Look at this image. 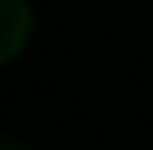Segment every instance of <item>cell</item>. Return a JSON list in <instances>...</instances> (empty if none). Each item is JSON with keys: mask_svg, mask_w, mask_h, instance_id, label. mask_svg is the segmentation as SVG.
Returning <instances> with one entry per match:
<instances>
[{"mask_svg": "<svg viewBox=\"0 0 153 150\" xmlns=\"http://www.w3.org/2000/svg\"><path fill=\"white\" fill-rule=\"evenodd\" d=\"M31 7L24 0H0V65H7L31 41Z\"/></svg>", "mask_w": 153, "mask_h": 150, "instance_id": "cell-1", "label": "cell"}, {"mask_svg": "<svg viewBox=\"0 0 153 150\" xmlns=\"http://www.w3.org/2000/svg\"><path fill=\"white\" fill-rule=\"evenodd\" d=\"M0 150H31V147L21 143V140H14V137H0Z\"/></svg>", "mask_w": 153, "mask_h": 150, "instance_id": "cell-2", "label": "cell"}]
</instances>
